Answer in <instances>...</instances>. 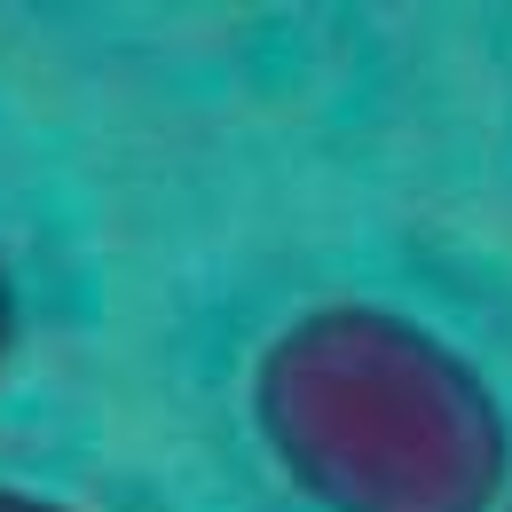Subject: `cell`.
Segmentation results:
<instances>
[{
    "instance_id": "1",
    "label": "cell",
    "mask_w": 512,
    "mask_h": 512,
    "mask_svg": "<svg viewBox=\"0 0 512 512\" xmlns=\"http://www.w3.org/2000/svg\"><path fill=\"white\" fill-rule=\"evenodd\" d=\"M253 426L316 512H505L512 426L442 331L379 300H323L253 363Z\"/></svg>"
},
{
    "instance_id": "4",
    "label": "cell",
    "mask_w": 512,
    "mask_h": 512,
    "mask_svg": "<svg viewBox=\"0 0 512 512\" xmlns=\"http://www.w3.org/2000/svg\"><path fill=\"white\" fill-rule=\"evenodd\" d=\"M505 512H512V497H505Z\"/></svg>"
},
{
    "instance_id": "3",
    "label": "cell",
    "mask_w": 512,
    "mask_h": 512,
    "mask_svg": "<svg viewBox=\"0 0 512 512\" xmlns=\"http://www.w3.org/2000/svg\"><path fill=\"white\" fill-rule=\"evenodd\" d=\"M8 347H16V284L0 268V363H8Z\"/></svg>"
},
{
    "instance_id": "2",
    "label": "cell",
    "mask_w": 512,
    "mask_h": 512,
    "mask_svg": "<svg viewBox=\"0 0 512 512\" xmlns=\"http://www.w3.org/2000/svg\"><path fill=\"white\" fill-rule=\"evenodd\" d=\"M0 512H71V505H56V497H32V489H8V481H0Z\"/></svg>"
}]
</instances>
